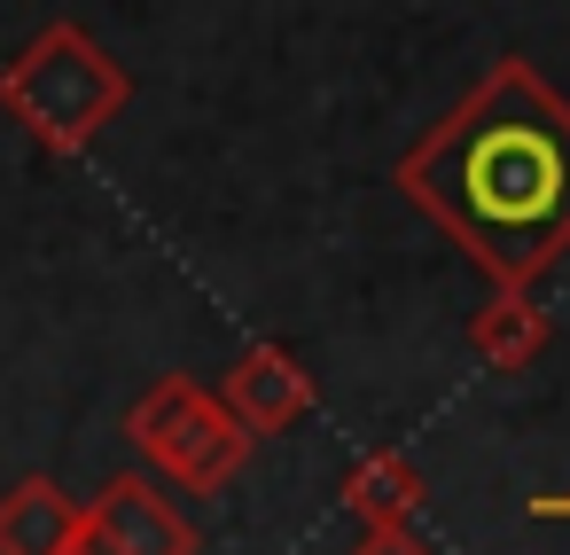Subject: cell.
<instances>
[{
  "instance_id": "cell-5",
  "label": "cell",
  "mask_w": 570,
  "mask_h": 555,
  "mask_svg": "<svg viewBox=\"0 0 570 555\" xmlns=\"http://www.w3.org/2000/svg\"><path fill=\"white\" fill-rule=\"evenodd\" d=\"M219 399H227V415H235L250 438H274V430H289V422L313 407V376H305V360H297L289 344L258 337V344H243L235 368L219 376Z\"/></svg>"
},
{
  "instance_id": "cell-8",
  "label": "cell",
  "mask_w": 570,
  "mask_h": 555,
  "mask_svg": "<svg viewBox=\"0 0 570 555\" xmlns=\"http://www.w3.org/2000/svg\"><path fill=\"white\" fill-rule=\"evenodd\" d=\"M344 508L360 524H414L422 508V469L406 454H360L344 469Z\"/></svg>"
},
{
  "instance_id": "cell-9",
  "label": "cell",
  "mask_w": 570,
  "mask_h": 555,
  "mask_svg": "<svg viewBox=\"0 0 570 555\" xmlns=\"http://www.w3.org/2000/svg\"><path fill=\"white\" fill-rule=\"evenodd\" d=\"M352 555H430V539H422L414 524H360Z\"/></svg>"
},
{
  "instance_id": "cell-3",
  "label": "cell",
  "mask_w": 570,
  "mask_h": 555,
  "mask_svg": "<svg viewBox=\"0 0 570 555\" xmlns=\"http://www.w3.org/2000/svg\"><path fill=\"white\" fill-rule=\"evenodd\" d=\"M126 446L180 493H219L243 461H250V430L227 415L219 391H204L196 376H157L134 407H126Z\"/></svg>"
},
{
  "instance_id": "cell-10",
  "label": "cell",
  "mask_w": 570,
  "mask_h": 555,
  "mask_svg": "<svg viewBox=\"0 0 570 555\" xmlns=\"http://www.w3.org/2000/svg\"><path fill=\"white\" fill-rule=\"evenodd\" d=\"M531 516H570V493H539V500H531Z\"/></svg>"
},
{
  "instance_id": "cell-6",
  "label": "cell",
  "mask_w": 570,
  "mask_h": 555,
  "mask_svg": "<svg viewBox=\"0 0 570 555\" xmlns=\"http://www.w3.org/2000/svg\"><path fill=\"white\" fill-rule=\"evenodd\" d=\"M79 508L56 477H17L0 493V555H71L79 547Z\"/></svg>"
},
{
  "instance_id": "cell-4",
  "label": "cell",
  "mask_w": 570,
  "mask_h": 555,
  "mask_svg": "<svg viewBox=\"0 0 570 555\" xmlns=\"http://www.w3.org/2000/svg\"><path fill=\"white\" fill-rule=\"evenodd\" d=\"M204 532L173 508V493L141 469H118L87 508H79V547L71 555H196Z\"/></svg>"
},
{
  "instance_id": "cell-1",
  "label": "cell",
  "mask_w": 570,
  "mask_h": 555,
  "mask_svg": "<svg viewBox=\"0 0 570 555\" xmlns=\"http://www.w3.org/2000/svg\"><path fill=\"white\" fill-rule=\"evenodd\" d=\"M399 196L445 227L492 290H531L570 251V103L500 56L406 157Z\"/></svg>"
},
{
  "instance_id": "cell-2",
  "label": "cell",
  "mask_w": 570,
  "mask_h": 555,
  "mask_svg": "<svg viewBox=\"0 0 570 555\" xmlns=\"http://www.w3.org/2000/svg\"><path fill=\"white\" fill-rule=\"evenodd\" d=\"M134 103V71L87 32V25H48L40 40H24L0 64V110L24 126V142H40L48 157H79L95 149Z\"/></svg>"
},
{
  "instance_id": "cell-7",
  "label": "cell",
  "mask_w": 570,
  "mask_h": 555,
  "mask_svg": "<svg viewBox=\"0 0 570 555\" xmlns=\"http://www.w3.org/2000/svg\"><path fill=\"white\" fill-rule=\"evenodd\" d=\"M469 352H476L484 368H500V376L531 368V360L547 352V313L531 305V290H492V298L469 313Z\"/></svg>"
}]
</instances>
